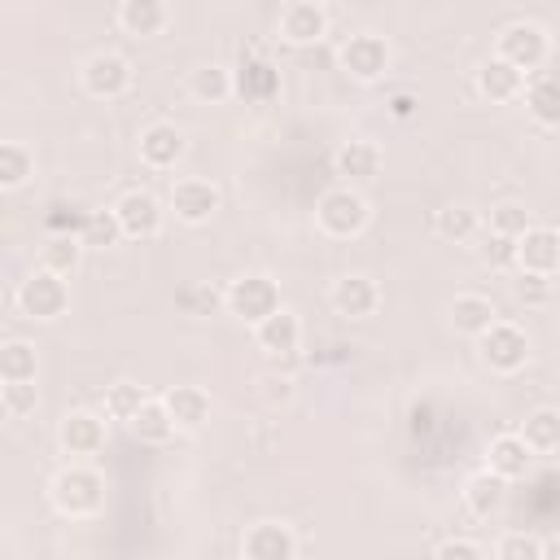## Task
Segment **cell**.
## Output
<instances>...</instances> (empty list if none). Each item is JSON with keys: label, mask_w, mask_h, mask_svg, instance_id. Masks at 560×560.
<instances>
[{"label": "cell", "mask_w": 560, "mask_h": 560, "mask_svg": "<svg viewBox=\"0 0 560 560\" xmlns=\"http://www.w3.org/2000/svg\"><path fill=\"white\" fill-rule=\"evenodd\" d=\"M486 468H494V472L508 477V481H521V477H529V468H534V446H529L521 433H499V438H490V446H486Z\"/></svg>", "instance_id": "cell-17"}, {"label": "cell", "mask_w": 560, "mask_h": 560, "mask_svg": "<svg viewBox=\"0 0 560 560\" xmlns=\"http://www.w3.org/2000/svg\"><path fill=\"white\" fill-rule=\"evenodd\" d=\"M79 79H83V92H88V96L114 101V96H122V92L131 88V61L118 57V52H92V57L83 61Z\"/></svg>", "instance_id": "cell-6"}, {"label": "cell", "mask_w": 560, "mask_h": 560, "mask_svg": "<svg viewBox=\"0 0 560 560\" xmlns=\"http://www.w3.org/2000/svg\"><path fill=\"white\" fill-rule=\"evenodd\" d=\"M499 560H542L547 556V542L529 538V534H508L499 547H494Z\"/></svg>", "instance_id": "cell-39"}, {"label": "cell", "mask_w": 560, "mask_h": 560, "mask_svg": "<svg viewBox=\"0 0 560 560\" xmlns=\"http://www.w3.org/2000/svg\"><path fill=\"white\" fill-rule=\"evenodd\" d=\"M228 311L245 324H262L271 311H280V289L267 276H241L228 289Z\"/></svg>", "instance_id": "cell-4"}, {"label": "cell", "mask_w": 560, "mask_h": 560, "mask_svg": "<svg viewBox=\"0 0 560 560\" xmlns=\"http://www.w3.org/2000/svg\"><path fill=\"white\" fill-rule=\"evenodd\" d=\"M35 402H39V394H35L31 381H4V389H0V407H4L9 420H22L26 411H35Z\"/></svg>", "instance_id": "cell-36"}, {"label": "cell", "mask_w": 560, "mask_h": 560, "mask_svg": "<svg viewBox=\"0 0 560 560\" xmlns=\"http://www.w3.org/2000/svg\"><path fill=\"white\" fill-rule=\"evenodd\" d=\"M241 556H249V560H293L298 556V538L280 521H258V525L245 529Z\"/></svg>", "instance_id": "cell-15"}, {"label": "cell", "mask_w": 560, "mask_h": 560, "mask_svg": "<svg viewBox=\"0 0 560 560\" xmlns=\"http://www.w3.org/2000/svg\"><path fill=\"white\" fill-rule=\"evenodd\" d=\"M18 306H22L26 319H57V315H66V306H70L66 276L61 271H48V267L31 271L18 284Z\"/></svg>", "instance_id": "cell-3"}, {"label": "cell", "mask_w": 560, "mask_h": 560, "mask_svg": "<svg viewBox=\"0 0 560 560\" xmlns=\"http://www.w3.org/2000/svg\"><path fill=\"white\" fill-rule=\"evenodd\" d=\"M236 92H241L249 105H267V101L280 92V70H276L267 57H245V61H241V74H236Z\"/></svg>", "instance_id": "cell-23"}, {"label": "cell", "mask_w": 560, "mask_h": 560, "mask_svg": "<svg viewBox=\"0 0 560 560\" xmlns=\"http://www.w3.org/2000/svg\"><path fill=\"white\" fill-rule=\"evenodd\" d=\"M433 556H442V560H451V556H459V560H481L486 547H481V542H468V538H446V542L433 547Z\"/></svg>", "instance_id": "cell-40"}, {"label": "cell", "mask_w": 560, "mask_h": 560, "mask_svg": "<svg viewBox=\"0 0 560 560\" xmlns=\"http://www.w3.org/2000/svg\"><path fill=\"white\" fill-rule=\"evenodd\" d=\"M368 219H372L368 197H363L354 184L328 188V192L319 197V206H315V223H319V232L332 236V241H350V236H359V232L368 228Z\"/></svg>", "instance_id": "cell-2"}, {"label": "cell", "mask_w": 560, "mask_h": 560, "mask_svg": "<svg viewBox=\"0 0 560 560\" xmlns=\"http://www.w3.org/2000/svg\"><path fill=\"white\" fill-rule=\"evenodd\" d=\"M188 92H192L197 101H206V105H219V101H228V96L236 92V79H232V70H223V66H197L192 79H188Z\"/></svg>", "instance_id": "cell-29"}, {"label": "cell", "mask_w": 560, "mask_h": 560, "mask_svg": "<svg viewBox=\"0 0 560 560\" xmlns=\"http://www.w3.org/2000/svg\"><path fill=\"white\" fill-rule=\"evenodd\" d=\"M494 319H499V311H494V302L481 298V293H459V298L451 302V324H455V332H464V337H481Z\"/></svg>", "instance_id": "cell-25"}, {"label": "cell", "mask_w": 560, "mask_h": 560, "mask_svg": "<svg viewBox=\"0 0 560 560\" xmlns=\"http://www.w3.org/2000/svg\"><path fill=\"white\" fill-rule=\"evenodd\" d=\"M280 35L298 48L306 44H319L328 35V13L315 4V0H293L284 13H280Z\"/></svg>", "instance_id": "cell-18"}, {"label": "cell", "mask_w": 560, "mask_h": 560, "mask_svg": "<svg viewBox=\"0 0 560 560\" xmlns=\"http://www.w3.org/2000/svg\"><path fill=\"white\" fill-rule=\"evenodd\" d=\"M389 114H394V118H411V114H416V96H411V92L389 96Z\"/></svg>", "instance_id": "cell-43"}, {"label": "cell", "mask_w": 560, "mask_h": 560, "mask_svg": "<svg viewBox=\"0 0 560 560\" xmlns=\"http://www.w3.org/2000/svg\"><path fill=\"white\" fill-rule=\"evenodd\" d=\"M521 438L534 446V455H556L560 451V411L556 407H534L521 424Z\"/></svg>", "instance_id": "cell-26"}, {"label": "cell", "mask_w": 560, "mask_h": 560, "mask_svg": "<svg viewBox=\"0 0 560 560\" xmlns=\"http://www.w3.org/2000/svg\"><path fill=\"white\" fill-rule=\"evenodd\" d=\"M57 442L70 459H92L105 451V416L96 411H70L61 416V429H57Z\"/></svg>", "instance_id": "cell-10"}, {"label": "cell", "mask_w": 560, "mask_h": 560, "mask_svg": "<svg viewBox=\"0 0 560 560\" xmlns=\"http://www.w3.org/2000/svg\"><path fill=\"white\" fill-rule=\"evenodd\" d=\"M149 402V394L136 385V381H114L109 389H105V416L109 420H122V424H131L136 420V411Z\"/></svg>", "instance_id": "cell-33"}, {"label": "cell", "mask_w": 560, "mask_h": 560, "mask_svg": "<svg viewBox=\"0 0 560 560\" xmlns=\"http://www.w3.org/2000/svg\"><path fill=\"white\" fill-rule=\"evenodd\" d=\"M529 228V210L525 206H516V201H503V206H494L490 210V232H499V236H521Z\"/></svg>", "instance_id": "cell-37"}, {"label": "cell", "mask_w": 560, "mask_h": 560, "mask_svg": "<svg viewBox=\"0 0 560 560\" xmlns=\"http://www.w3.org/2000/svg\"><path fill=\"white\" fill-rule=\"evenodd\" d=\"M31 171H35V158L26 144H18V140L0 144V188H22Z\"/></svg>", "instance_id": "cell-35"}, {"label": "cell", "mask_w": 560, "mask_h": 560, "mask_svg": "<svg viewBox=\"0 0 560 560\" xmlns=\"http://www.w3.org/2000/svg\"><path fill=\"white\" fill-rule=\"evenodd\" d=\"M547 48L551 44H547V31L538 22H512V26L499 31V52L494 57L512 61L516 70H538L547 61Z\"/></svg>", "instance_id": "cell-5"}, {"label": "cell", "mask_w": 560, "mask_h": 560, "mask_svg": "<svg viewBox=\"0 0 560 560\" xmlns=\"http://www.w3.org/2000/svg\"><path fill=\"white\" fill-rule=\"evenodd\" d=\"M184 153H188V140H184V131H179L175 122H149V127L140 131V162H144V166L171 171V166L184 162Z\"/></svg>", "instance_id": "cell-13"}, {"label": "cell", "mask_w": 560, "mask_h": 560, "mask_svg": "<svg viewBox=\"0 0 560 560\" xmlns=\"http://www.w3.org/2000/svg\"><path fill=\"white\" fill-rule=\"evenodd\" d=\"M114 214H118V223H122V236H131V241H149V236L162 232V206H158V197L144 192V188L122 192V197L114 201Z\"/></svg>", "instance_id": "cell-12"}, {"label": "cell", "mask_w": 560, "mask_h": 560, "mask_svg": "<svg viewBox=\"0 0 560 560\" xmlns=\"http://www.w3.org/2000/svg\"><path fill=\"white\" fill-rule=\"evenodd\" d=\"M477 92H481L486 101H494V105L516 101V96L525 92V70H516V66L503 61V57H490V61H481V70H477Z\"/></svg>", "instance_id": "cell-20"}, {"label": "cell", "mask_w": 560, "mask_h": 560, "mask_svg": "<svg viewBox=\"0 0 560 560\" xmlns=\"http://www.w3.org/2000/svg\"><path fill=\"white\" fill-rule=\"evenodd\" d=\"M52 508L70 521H83V516H96L101 503H105V481L96 468H83V464H70L52 477Z\"/></svg>", "instance_id": "cell-1"}, {"label": "cell", "mask_w": 560, "mask_h": 560, "mask_svg": "<svg viewBox=\"0 0 560 560\" xmlns=\"http://www.w3.org/2000/svg\"><path fill=\"white\" fill-rule=\"evenodd\" d=\"M219 206H223V197H219V188L210 179H175L171 184V210L188 228L210 223L219 214Z\"/></svg>", "instance_id": "cell-9"}, {"label": "cell", "mask_w": 560, "mask_h": 560, "mask_svg": "<svg viewBox=\"0 0 560 560\" xmlns=\"http://www.w3.org/2000/svg\"><path fill=\"white\" fill-rule=\"evenodd\" d=\"M521 298L542 302V298H547V276H529V271H525V280H521Z\"/></svg>", "instance_id": "cell-42"}, {"label": "cell", "mask_w": 560, "mask_h": 560, "mask_svg": "<svg viewBox=\"0 0 560 560\" xmlns=\"http://www.w3.org/2000/svg\"><path fill=\"white\" fill-rule=\"evenodd\" d=\"M516 267L529 271V276H556L560 271V232L529 223L516 236Z\"/></svg>", "instance_id": "cell-11"}, {"label": "cell", "mask_w": 560, "mask_h": 560, "mask_svg": "<svg viewBox=\"0 0 560 560\" xmlns=\"http://www.w3.org/2000/svg\"><path fill=\"white\" fill-rule=\"evenodd\" d=\"M254 341H258V350H267L271 359L293 354V350L302 346V319H298V311H289V306L271 311L262 324H254Z\"/></svg>", "instance_id": "cell-16"}, {"label": "cell", "mask_w": 560, "mask_h": 560, "mask_svg": "<svg viewBox=\"0 0 560 560\" xmlns=\"http://www.w3.org/2000/svg\"><path fill=\"white\" fill-rule=\"evenodd\" d=\"M328 302H332V311H337L341 319H368V315L381 306V289H376L372 276L350 271V276H341V280L328 289Z\"/></svg>", "instance_id": "cell-14"}, {"label": "cell", "mask_w": 560, "mask_h": 560, "mask_svg": "<svg viewBox=\"0 0 560 560\" xmlns=\"http://www.w3.org/2000/svg\"><path fill=\"white\" fill-rule=\"evenodd\" d=\"M525 105H529L534 122H542V127H560V79H556V74L534 79L529 92H525Z\"/></svg>", "instance_id": "cell-28"}, {"label": "cell", "mask_w": 560, "mask_h": 560, "mask_svg": "<svg viewBox=\"0 0 560 560\" xmlns=\"http://www.w3.org/2000/svg\"><path fill=\"white\" fill-rule=\"evenodd\" d=\"M140 442H149V446H162V442H171V433H175V420H171V411H166V402L162 398H149L140 411H136V420L127 424Z\"/></svg>", "instance_id": "cell-27"}, {"label": "cell", "mask_w": 560, "mask_h": 560, "mask_svg": "<svg viewBox=\"0 0 560 560\" xmlns=\"http://www.w3.org/2000/svg\"><path fill=\"white\" fill-rule=\"evenodd\" d=\"M486 262H516V241L490 232V241H486Z\"/></svg>", "instance_id": "cell-41"}, {"label": "cell", "mask_w": 560, "mask_h": 560, "mask_svg": "<svg viewBox=\"0 0 560 560\" xmlns=\"http://www.w3.org/2000/svg\"><path fill=\"white\" fill-rule=\"evenodd\" d=\"M477 341H481V359H486L494 372H521L525 359H529V337H525L516 324L494 319Z\"/></svg>", "instance_id": "cell-7"}, {"label": "cell", "mask_w": 560, "mask_h": 560, "mask_svg": "<svg viewBox=\"0 0 560 560\" xmlns=\"http://www.w3.org/2000/svg\"><path fill=\"white\" fill-rule=\"evenodd\" d=\"M166 22H171L166 0H122L118 4V26L131 39H153V35L166 31Z\"/></svg>", "instance_id": "cell-22"}, {"label": "cell", "mask_w": 560, "mask_h": 560, "mask_svg": "<svg viewBox=\"0 0 560 560\" xmlns=\"http://www.w3.org/2000/svg\"><path fill=\"white\" fill-rule=\"evenodd\" d=\"M79 236H83L88 249H109V245H118V241H122V223H118L114 206H109V210H88L83 223H79Z\"/></svg>", "instance_id": "cell-30"}, {"label": "cell", "mask_w": 560, "mask_h": 560, "mask_svg": "<svg viewBox=\"0 0 560 560\" xmlns=\"http://www.w3.org/2000/svg\"><path fill=\"white\" fill-rule=\"evenodd\" d=\"M162 402H166L175 429H184V433H197L210 420V394L201 385H175L162 394Z\"/></svg>", "instance_id": "cell-21"}, {"label": "cell", "mask_w": 560, "mask_h": 560, "mask_svg": "<svg viewBox=\"0 0 560 560\" xmlns=\"http://www.w3.org/2000/svg\"><path fill=\"white\" fill-rule=\"evenodd\" d=\"M332 166H337V175H341L346 184H368V179H376V171H381V149H376L372 140H350V144L337 149Z\"/></svg>", "instance_id": "cell-24"}, {"label": "cell", "mask_w": 560, "mask_h": 560, "mask_svg": "<svg viewBox=\"0 0 560 560\" xmlns=\"http://www.w3.org/2000/svg\"><path fill=\"white\" fill-rule=\"evenodd\" d=\"M35 346L31 341H4L0 350V381H35Z\"/></svg>", "instance_id": "cell-34"}, {"label": "cell", "mask_w": 560, "mask_h": 560, "mask_svg": "<svg viewBox=\"0 0 560 560\" xmlns=\"http://www.w3.org/2000/svg\"><path fill=\"white\" fill-rule=\"evenodd\" d=\"M83 236L79 232H52L48 236V245H44V267L48 271H61V276H70L74 267H79V258H83Z\"/></svg>", "instance_id": "cell-31"}, {"label": "cell", "mask_w": 560, "mask_h": 560, "mask_svg": "<svg viewBox=\"0 0 560 560\" xmlns=\"http://www.w3.org/2000/svg\"><path fill=\"white\" fill-rule=\"evenodd\" d=\"M341 70H346L350 79H359V83H376V79L389 70V44H385L381 35H372V31L350 35V39L341 44Z\"/></svg>", "instance_id": "cell-8"}, {"label": "cell", "mask_w": 560, "mask_h": 560, "mask_svg": "<svg viewBox=\"0 0 560 560\" xmlns=\"http://www.w3.org/2000/svg\"><path fill=\"white\" fill-rule=\"evenodd\" d=\"M433 228H438V236H446V241L464 245V241H472V236H477L481 219H477V210H472V206H442V210H438V219H433Z\"/></svg>", "instance_id": "cell-32"}, {"label": "cell", "mask_w": 560, "mask_h": 560, "mask_svg": "<svg viewBox=\"0 0 560 560\" xmlns=\"http://www.w3.org/2000/svg\"><path fill=\"white\" fill-rule=\"evenodd\" d=\"M464 503H468V512H472V516H481V521L499 516V512H503V503H508V477H499L494 468L472 472V477L464 481Z\"/></svg>", "instance_id": "cell-19"}, {"label": "cell", "mask_w": 560, "mask_h": 560, "mask_svg": "<svg viewBox=\"0 0 560 560\" xmlns=\"http://www.w3.org/2000/svg\"><path fill=\"white\" fill-rule=\"evenodd\" d=\"M179 306H184L188 315H214L219 306H228V293H219V289H210V284H188V289L179 293Z\"/></svg>", "instance_id": "cell-38"}]
</instances>
